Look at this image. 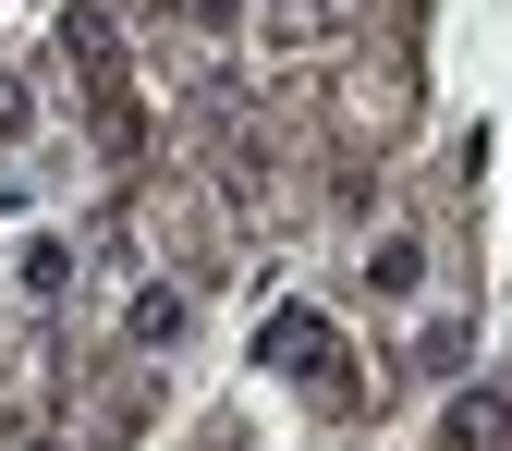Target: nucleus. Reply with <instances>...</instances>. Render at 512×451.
<instances>
[{"mask_svg":"<svg viewBox=\"0 0 512 451\" xmlns=\"http://www.w3.org/2000/svg\"><path fill=\"white\" fill-rule=\"evenodd\" d=\"M135 342H183V293H171V281L135 293Z\"/></svg>","mask_w":512,"mask_h":451,"instance_id":"f257e3e1","label":"nucleus"}]
</instances>
